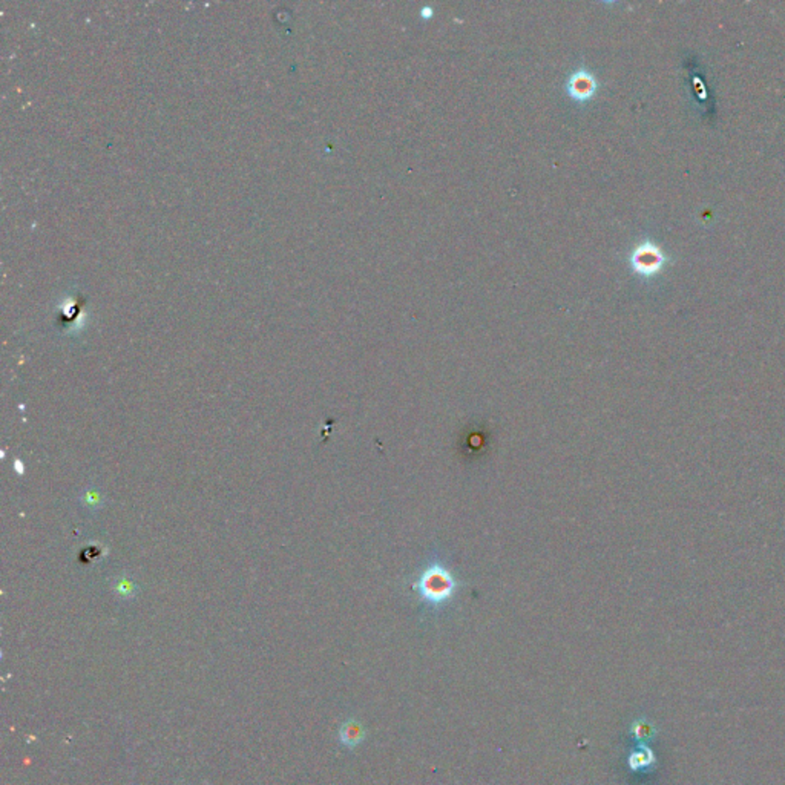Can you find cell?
Instances as JSON below:
<instances>
[{
	"label": "cell",
	"mask_w": 785,
	"mask_h": 785,
	"mask_svg": "<svg viewBox=\"0 0 785 785\" xmlns=\"http://www.w3.org/2000/svg\"><path fill=\"white\" fill-rule=\"evenodd\" d=\"M465 584L451 569L449 563L440 554H433L413 574L410 589L419 604L431 612H439L454 602Z\"/></svg>",
	"instance_id": "6da1fadb"
},
{
	"label": "cell",
	"mask_w": 785,
	"mask_h": 785,
	"mask_svg": "<svg viewBox=\"0 0 785 785\" xmlns=\"http://www.w3.org/2000/svg\"><path fill=\"white\" fill-rule=\"evenodd\" d=\"M629 263H631V267L636 275L643 278H652L663 269L666 256L661 249L655 246L654 242L643 241L632 250Z\"/></svg>",
	"instance_id": "7a4b0ae2"
},
{
	"label": "cell",
	"mask_w": 785,
	"mask_h": 785,
	"mask_svg": "<svg viewBox=\"0 0 785 785\" xmlns=\"http://www.w3.org/2000/svg\"><path fill=\"white\" fill-rule=\"evenodd\" d=\"M598 86L600 85L595 74L589 71L586 66H580V68H577L568 77L565 91L569 99L574 100L575 103H580V105H584V103H588L595 97Z\"/></svg>",
	"instance_id": "3957f363"
},
{
	"label": "cell",
	"mask_w": 785,
	"mask_h": 785,
	"mask_svg": "<svg viewBox=\"0 0 785 785\" xmlns=\"http://www.w3.org/2000/svg\"><path fill=\"white\" fill-rule=\"evenodd\" d=\"M365 730L358 720L350 718L345 722H342L339 729V741L340 744L348 747V749H356V747L364 741Z\"/></svg>",
	"instance_id": "277c9868"
},
{
	"label": "cell",
	"mask_w": 785,
	"mask_h": 785,
	"mask_svg": "<svg viewBox=\"0 0 785 785\" xmlns=\"http://www.w3.org/2000/svg\"><path fill=\"white\" fill-rule=\"evenodd\" d=\"M652 761H654V754L646 747H641V749L631 753V757H629V767L632 770H641L649 767Z\"/></svg>",
	"instance_id": "5b68a950"
},
{
	"label": "cell",
	"mask_w": 785,
	"mask_h": 785,
	"mask_svg": "<svg viewBox=\"0 0 785 785\" xmlns=\"http://www.w3.org/2000/svg\"><path fill=\"white\" fill-rule=\"evenodd\" d=\"M632 733H634L635 739L647 741V739L652 738V735H654V727H652V724L646 722L644 720H640V721L634 722Z\"/></svg>",
	"instance_id": "8992f818"
},
{
	"label": "cell",
	"mask_w": 785,
	"mask_h": 785,
	"mask_svg": "<svg viewBox=\"0 0 785 785\" xmlns=\"http://www.w3.org/2000/svg\"><path fill=\"white\" fill-rule=\"evenodd\" d=\"M433 16H434V10L431 6H424V8L420 10V17L424 20H429Z\"/></svg>",
	"instance_id": "52a82bcc"
}]
</instances>
